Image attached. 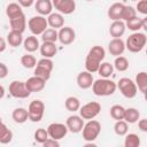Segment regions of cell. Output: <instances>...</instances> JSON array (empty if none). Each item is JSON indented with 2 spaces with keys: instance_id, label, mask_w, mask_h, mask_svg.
<instances>
[{
  "instance_id": "obj_49",
  "label": "cell",
  "mask_w": 147,
  "mask_h": 147,
  "mask_svg": "<svg viewBox=\"0 0 147 147\" xmlns=\"http://www.w3.org/2000/svg\"><path fill=\"white\" fill-rule=\"evenodd\" d=\"M83 147H98V145H95L94 142H86L85 145H83Z\"/></svg>"
},
{
  "instance_id": "obj_6",
  "label": "cell",
  "mask_w": 147,
  "mask_h": 147,
  "mask_svg": "<svg viewBox=\"0 0 147 147\" xmlns=\"http://www.w3.org/2000/svg\"><path fill=\"white\" fill-rule=\"evenodd\" d=\"M45 114V103L41 100H33L28 107V117L31 122H40Z\"/></svg>"
},
{
  "instance_id": "obj_8",
  "label": "cell",
  "mask_w": 147,
  "mask_h": 147,
  "mask_svg": "<svg viewBox=\"0 0 147 147\" xmlns=\"http://www.w3.org/2000/svg\"><path fill=\"white\" fill-rule=\"evenodd\" d=\"M79 116L83 119H94L101 111V105L96 101H91L85 103L84 106H80L79 108Z\"/></svg>"
},
{
  "instance_id": "obj_20",
  "label": "cell",
  "mask_w": 147,
  "mask_h": 147,
  "mask_svg": "<svg viewBox=\"0 0 147 147\" xmlns=\"http://www.w3.org/2000/svg\"><path fill=\"white\" fill-rule=\"evenodd\" d=\"M125 23L123 21H114L110 26H109V33L113 37V39L115 38H121L124 33H125Z\"/></svg>"
},
{
  "instance_id": "obj_11",
  "label": "cell",
  "mask_w": 147,
  "mask_h": 147,
  "mask_svg": "<svg viewBox=\"0 0 147 147\" xmlns=\"http://www.w3.org/2000/svg\"><path fill=\"white\" fill-rule=\"evenodd\" d=\"M53 8H55L59 14L69 15L76 10V2L74 0H53Z\"/></svg>"
},
{
  "instance_id": "obj_41",
  "label": "cell",
  "mask_w": 147,
  "mask_h": 147,
  "mask_svg": "<svg viewBox=\"0 0 147 147\" xmlns=\"http://www.w3.org/2000/svg\"><path fill=\"white\" fill-rule=\"evenodd\" d=\"M33 138L39 144H44L49 137H48V133H47V130L46 129H42V127H39L34 131L33 133Z\"/></svg>"
},
{
  "instance_id": "obj_3",
  "label": "cell",
  "mask_w": 147,
  "mask_h": 147,
  "mask_svg": "<svg viewBox=\"0 0 147 147\" xmlns=\"http://www.w3.org/2000/svg\"><path fill=\"white\" fill-rule=\"evenodd\" d=\"M125 42V48L131 53H139L144 49L147 42V37L144 32H133L131 33Z\"/></svg>"
},
{
  "instance_id": "obj_9",
  "label": "cell",
  "mask_w": 147,
  "mask_h": 147,
  "mask_svg": "<svg viewBox=\"0 0 147 147\" xmlns=\"http://www.w3.org/2000/svg\"><path fill=\"white\" fill-rule=\"evenodd\" d=\"M9 93L16 99H26L31 93L26 90L25 83L21 80H13L9 84Z\"/></svg>"
},
{
  "instance_id": "obj_25",
  "label": "cell",
  "mask_w": 147,
  "mask_h": 147,
  "mask_svg": "<svg viewBox=\"0 0 147 147\" xmlns=\"http://www.w3.org/2000/svg\"><path fill=\"white\" fill-rule=\"evenodd\" d=\"M23 46H24V49L30 54V53H33L37 49H39L40 44L36 36H29L23 40Z\"/></svg>"
},
{
  "instance_id": "obj_32",
  "label": "cell",
  "mask_w": 147,
  "mask_h": 147,
  "mask_svg": "<svg viewBox=\"0 0 147 147\" xmlns=\"http://www.w3.org/2000/svg\"><path fill=\"white\" fill-rule=\"evenodd\" d=\"M114 72V67L111 63L109 62H101L99 69H98V74L101 76V78H109Z\"/></svg>"
},
{
  "instance_id": "obj_38",
  "label": "cell",
  "mask_w": 147,
  "mask_h": 147,
  "mask_svg": "<svg viewBox=\"0 0 147 147\" xmlns=\"http://www.w3.org/2000/svg\"><path fill=\"white\" fill-rule=\"evenodd\" d=\"M114 131L117 136L119 137H123L125 134H127V131H129V124L126 122H124L123 119L122 121H116L115 124H114Z\"/></svg>"
},
{
  "instance_id": "obj_42",
  "label": "cell",
  "mask_w": 147,
  "mask_h": 147,
  "mask_svg": "<svg viewBox=\"0 0 147 147\" xmlns=\"http://www.w3.org/2000/svg\"><path fill=\"white\" fill-rule=\"evenodd\" d=\"M37 65L38 67H41V68H45V69H47L48 71H53V68H54V62L52 61V59H45V57H42V59H40L38 62H37Z\"/></svg>"
},
{
  "instance_id": "obj_5",
  "label": "cell",
  "mask_w": 147,
  "mask_h": 147,
  "mask_svg": "<svg viewBox=\"0 0 147 147\" xmlns=\"http://www.w3.org/2000/svg\"><path fill=\"white\" fill-rule=\"evenodd\" d=\"M116 87L119 90L122 95L126 99H133L138 93V90H137L134 82L127 77L119 78V80L116 83Z\"/></svg>"
},
{
  "instance_id": "obj_46",
  "label": "cell",
  "mask_w": 147,
  "mask_h": 147,
  "mask_svg": "<svg viewBox=\"0 0 147 147\" xmlns=\"http://www.w3.org/2000/svg\"><path fill=\"white\" fill-rule=\"evenodd\" d=\"M138 127L140 131L142 132H147V119L146 118H141L138 121Z\"/></svg>"
},
{
  "instance_id": "obj_31",
  "label": "cell",
  "mask_w": 147,
  "mask_h": 147,
  "mask_svg": "<svg viewBox=\"0 0 147 147\" xmlns=\"http://www.w3.org/2000/svg\"><path fill=\"white\" fill-rule=\"evenodd\" d=\"M64 107L70 113H75V111H78L79 108H80V101L78 98L76 96H68L64 101Z\"/></svg>"
},
{
  "instance_id": "obj_10",
  "label": "cell",
  "mask_w": 147,
  "mask_h": 147,
  "mask_svg": "<svg viewBox=\"0 0 147 147\" xmlns=\"http://www.w3.org/2000/svg\"><path fill=\"white\" fill-rule=\"evenodd\" d=\"M46 130H47L48 137L57 141L63 139L68 133V129L63 123H51Z\"/></svg>"
},
{
  "instance_id": "obj_33",
  "label": "cell",
  "mask_w": 147,
  "mask_h": 147,
  "mask_svg": "<svg viewBox=\"0 0 147 147\" xmlns=\"http://www.w3.org/2000/svg\"><path fill=\"white\" fill-rule=\"evenodd\" d=\"M113 67L117 71L124 72V71H126L129 69V60L125 56H117V57H115Z\"/></svg>"
},
{
  "instance_id": "obj_1",
  "label": "cell",
  "mask_w": 147,
  "mask_h": 147,
  "mask_svg": "<svg viewBox=\"0 0 147 147\" xmlns=\"http://www.w3.org/2000/svg\"><path fill=\"white\" fill-rule=\"evenodd\" d=\"M106 56V51L102 46H99V45H95L93 46L87 55H86V59H85V69L87 72L90 74H94V72H98V69L101 64V62L103 61Z\"/></svg>"
},
{
  "instance_id": "obj_39",
  "label": "cell",
  "mask_w": 147,
  "mask_h": 147,
  "mask_svg": "<svg viewBox=\"0 0 147 147\" xmlns=\"http://www.w3.org/2000/svg\"><path fill=\"white\" fill-rule=\"evenodd\" d=\"M51 74H52V72L48 71L47 69L41 68V67H38V65H36V68H34V70H33V76L40 78V79L44 80L45 83L51 78Z\"/></svg>"
},
{
  "instance_id": "obj_36",
  "label": "cell",
  "mask_w": 147,
  "mask_h": 147,
  "mask_svg": "<svg viewBox=\"0 0 147 147\" xmlns=\"http://www.w3.org/2000/svg\"><path fill=\"white\" fill-rule=\"evenodd\" d=\"M124 111L125 108L121 105H114L110 107V117L115 121H122L124 117Z\"/></svg>"
},
{
  "instance_id": "obj_30",
  "label": "cell",
  "mask_w": 147,
  "mask_h": 147,
  "mask_svg": "<svg viewBox=\"0 0 147 147\" xmlns=\"http://www.w3.org/2000/svg\"><path fill=\"white\" fill-rule=\"evenodd\" d=\"M137 90H139L142 94L146 93L147 90V74L145 71H140L136 76V82H134Z\"/></svg>"
},
{
  "instance_id": "obj_28",
  "label": "cell",
  "mask_w": 147,
  "mask_h": 147,
  "mask_svg": "<svg viewBox=\"0 0 147 147\" xmlns=\"http://www.w3.org/2000/svg\"><path fill=\"white\" fill-rule=\"evenodd\" d=\"M13 140V132L8 129V126L2 122L0 117V144L7 145Z\"/></svg>"
},
{
  "instance_id": "obj_7",
  "label": "cell",
  "mask_w": 147,
  "mask_h": 147,
  "mask_svg": "<svg viewBox=\"0 0 147 147\" xmlns=\"http://www.w3.org/2000/svg\"><path fill=\"white\" fill-rule=\"evenodd\" d=\"M28 28L31 31L32 36H41L44 33V31L48 28L47 18L44 16H40V15L32 16L28 21Z\"/></svg>"
},
{
  "instance_id": "obj_24",
  "label": "cell",
  "mask_w": 147,
  "mask_h": 147,
  "mask_svg": "<svg viewBox=\"0 0 147 147\" xmlns=\"http://www.w3.org/2000/svg\"><path fill=\"white\" fill-rule=\"evenodd\" d=\"M139 119H140V111L137 108H133V107L125 108L124 117H123L124 122H126L127 124H133V123H137Z\"/></svg>"
},
{
  "instance_id": "obj_23",
  "label": "cell",
  "mask_w": 147,
  "mask_h": 147,
  "mask_svg": "<svg viewBox=\"0 0 147 147\" xmlns=\"http://www.w3.org/2000/svg\"><path fill=\"white\" fill-rule=\"evenodd\" d=\"M9 24H10V28H11V31H16V32H20L23 34V32L25 31V28H26V18H25V15H21L16 18H13L9 21Z\"/></svg>"
},
{
  "instance_id": "obj_44",
  "label": "cell",
  "mask_w": 147,
  "mask_h": 147,
  "mask_svg": "<svg viewBox=\"0 0 147 147\" xmlns=\"http://www.w3.org/2000/svg\"><path fill=\"white\" fill-rule=\"evenodd\" d=\"M42 147H60V144L57 140H54V139H51L48 138L44 144H41Z\"/></svg>"
},
{
  "instance_id": "obj_29",
  "label": "cell",
  "mask_w": 147,
  "mask_h": 147,
  "mask_svg": "<svg viewBox=\"0 0 147 147\" xmlns=\"http://www.w3.org/2000/svg\"><path fill=\"white\" fill-rule=\"evenodd\" d=\"M23 34L16 31H11L8 32L7 34V44H9V46L11 47H18L21 44H23Z\"/></svg>"
},
{
  "instance_id": "obj_13",
  "label": "cell",
  "mask_w": 147,
  "mask_h": 147,
  "mask_svg": "<svg viewBox=\"0 0 147 147\" xmlns=\"http://www.w3.org/2000/svg\"><path fill=\"white\" fill-rule=\"evenodd\" d=\"M85 122L79 115H71L65 121V126L71 133H79L83 130Z\"/></svg>"
},
{
  "instance_id": "obj_43",
  "label": "cell",
  "mask_w": 147,
  "mask_h": 147,
  "mask_svg": "<svg viewBox=\"0 0 147 147\" xmlns=\"http://www.w3.org/2000/svg\"><path fill=\"white\" fill-rule=\"evenodd\" d=\"M136 11L138 10L140 14L146 15L147 14V0H140L136 6Z\"/></svg>"
},
{
  "instance_id": "obj_27",
  "label": "cell",
  "mask_w": 147,
  "mask_h": 147,
  "mask_svg": "<svg viewBox=\"0 0 147 147\" xmlns=\"http://www.w3.org/2000/svg\"><path fill=\"white\" fill-rule=\"evenodd\" d=\"M11 118L14 119L15 123L17 124H23L25 123L29 117H28V109L23 108V107H18V108H15L11 113Z\"/></svg>"
},
{
  "instance_id": "obj_21",
  "label": "cell",
  "mask_w": 147,
  "mask_h": 147,
  "mask_svg": "<svg viewBox=\"0 0 147 147\" xmlns=\"http://www.w3.org/2000/svg\"><path fill=\"white\" fill-rule=\"evenodd\" d=\"M40 54L45 59H52L57 53V47L54 42H42L39 47Z\"/></svg>"
},
{
  "instance_id": "obj_16",
  "label": "cell",
  "mask_w": 147,
  "mask_h": 147,
  "mask_svg": "<svg viewBox=\"0 0 147 147\" xmlns=\"http://www.w3.org/2000/svg\"><path fill=\"white\" fill-rule=\"evenodd\" d=\"M76 82H77V85L79 86V88L87 90V88L92 87L93 82H94V78H93V75L92 74H90V72H87L85 70V71H82V72H79L77 75Z\"/></svg>"
},
{
  "instance_id": "obj_34",
  "label": "cell",
  "mask_w": 147,
  "mask_h": 147,
  "mask_svg": "<svg viewBox=\"0 0 147 147\" xmlns=\"http://www.w3.org/2000/svg\"><path fill=\"white\" fill-rule=\"evenodd\" d=\"M140 138L136 133H129L125 134L124 139V147H140Z\"/></svg>"
},
{
  "instance_id": "obj_17",
  "label": "cell",
  "mask_w": 147,
  "mask_h": 147,
  "mask_svg": "<svg viewBox=\"0 0 147 147\" xmlns=\"http://www.w3.org/2000/svg\"><path fill=\"white\" fill-rule=\"evenodd\" d=\"M34 9L40 16H48L52 14L53 3L51 0H37L34 1Z\"/></svg>"
},
{
  "instance_id": "obj_22",
  "label": "cell",
  "mask_w": 147,
  "mask_h": 147,
  "mask_svg": "<svg viewBox=\"0 0 147 147\" xmlns=\"http://www.w3.org/2000/svg\"><path fill=\"white\" fill-rule=\"evenodd\" d=\"M47 24H48V26H51V29L60 30L61 28L64 26V18L59 13H52L47 17Z\"/></svg>"
},
{
  "instance_id": "obj_47",
  "label": "cell",
  "mask_w": 147,
  "mask_h": 147,
  "mask_svg": "<svg viewBox=\"0 0 147 147\" xmlns=\"http://www.w3.org/2000/svg\"><path fill=\"white\" fill-rule=\"evenodd\" d=\"M22 8H25V7H31L32 5H34V1L33 0H18L17 2Z\"/></svg>"
},
{
  "instance_id": "obj_26",
  "label": "cell",
  "mask_w": 147,
  "mask_h": 147,
  "mask_svg": "<svg viewBox=\"0 0 147 147\" xmlns=\"http://www.w3.org/2000/svg\"><path fill=\"white\" fill-rule=\"evenodd\" d=\"M23 14H24L23 9H22V7L17 2H10L6 7V15L9 18V21L13 20V18H16V17L23 15Z\"/></svg>"
},
{
  "instance_id": "obj_2",
  "label": "cell",
  "mask_w": 147,
  "mask_h": 147,
  "mask_svg": "<svg viewBox=\"0 0 147 147\" xmlns=\"http://www.w3.org/2000/svg\"><path fill=\"white\" fill-rule=\"evenodd\" d=\"M116 83L109 78H99L93 82L92 91L96 96H109L116 92Z\"/></svg>"
},
{
  "instance_id": "obj_40",
  "label": "cell",
  "mask_w": 147,
  "mask_h": 147,
  "mask_svg": "<svg viewBox=\"0 0 147 147\" xmlns=\"http://www.w3.org/2000/svg\"><path fill=\"white\" fill-rule=\"evenodd\" d=\"M136 16H137V11H136L134 7L125 5L124 8H123V11H122V18L121 20L123 22H126V21H129V20H131V18H133Z\"/></svg>"
},
{
  "instance_id": "obj_50",
  "label": "cell",
  "mask_w": 147,
  "mask_h": 147,
  "mask_svg": "<svg viewBox=\"0 0 147 147\" xmlns=\"http://www.w3.org/2000/svg\"><path fill=\"white\" fill-rule=\"evenodd\" d=\"M5 96V88L2 85H0V99H2Z\"/></svg>"
},
{
  "instance_id": "obj_48",
  "label": "cell",
  "mask_w": 147,
  "mask_h": 147,
  "mask_svg": "<svg viewBox=\"0 0 147 147\" xmlns=\"http://www.w3.org/2000/svg\"><path fill=\"white\" fill-rule=\"evenodd\" d=\"M6 48H7V41L2 37H0V53L5 52Z\"/></svg>"
},
{
  "instance_id": "obj_15",
  "label": "cell",
  "mask_w": 147,
  "mask_h": 147,
  "mask_svg": "<svg viewBox=\"0 0 147 147\" xmlns=\"http://www.w3.org/2000/svg\"><path fill=\"white\" fill-rule=\"evenodd\" d=\"M124 23H125V28H127L132 32H140L141 29L147 30V17L140 18V17L136 16Z\"/></svg>"
},
{
  "instance_id": "obj_4",
  "label": "cell",
  "mask_w": 147,
  "mask_h": 147,
  "mask_svg": "<svg viewBox=\"0 0 147 147\" xmlns=\"http://www.w3.org/2000/svg\"><path fill=\"white\" fill-rule=\"evenodd\" d=\"M83 139L86 142H93L101 132V124L95 119L87 121L83 126Z\"/></svg>"
},
{
  "instance_id": "obj_18",
  "label": "cell",
  "mask_w": 147,
  "mask_h": 147,
  "mask_svg": "<svg viewBox=\"0 0 147 147\" xmlns=\"http://www.w3.org/2000/svg\"><path fill=\"white\" fill-rule=\"evenodd\" d=\"M24 83H25L26 90H28L30 93L40 92V91H42V90L45 88V85H46V83H45L44 80H41L40 78L34 77V76L28 78V80H25Z\"/></svg>"
},
{
  "instance_id": "obj_45",
  "label": "cell",
  "mask_w": 147,
  "mask_h": 147,
  "mask_svg": "<svg viewBox=\"0 0 147 147\" xmlns=\"http://www.w3.org/2000/svg\"><path fill=\"white\" fill-rule=\"evenodd\" d=\"M7 75H8V67L3 62H0V79L6 78Z\"/></svg>"
},
{
  "instance_id": "obj_14",
  "label": "cell",
  "mask_w": 147,
  "mask_h": 147,
  "mask_svg": "<svg viewBox=\"0 0 147 147\" xmlns=\"http://www.w3.org/2000/svg\"><path fill=\"white\" fill-rule=\"evenodd\" d=\"M125 51V42L122 38H115L111 39L108 44V52L110 53V55L117 57V56H122V54Z\"/></svg>"
},
{
  "instance_id": "obj_35",
  "label": "cell",
  "mask_w": 147,
  "mask_h": 147,
  "mask_svg": "<svg viewBox=\"0 0 147 147\" xmlns=\"http://www.w3.org/2000/svg\"><path fill=\"white\" fill-rule=\"evenodd\" d=\"M41 40L42 42H56L57 41V31L51 28H47L44 33L41 34Z\"/></svg>"
},
{
  "instance_id": "obj_19",
  "label": "cell",
  "mask_w": 147,
  "mask_h": 147,
  "mask_svg": "<svg viewBox=\"0 0 147 147\" xmlns=\"http://www.w3.org/2000/svg\"><path fill=\"white\" fill-rule=\"evenodd\" d=\"M124 3L122 2H115L113 3L109 8H108V11H107V15L108 17L114 22V21H122V11H123V8H124Z\"/></svg>"
},
{
  "instance_id": "obj_12",
  "label": "cell",
  "mask_w": 147,
  "mask_h": 147,
  "mask_svg": "<svg viewBox=\"0 0 147 147\" xmlns=\"http://www.w3.org/2000/svg\"><path fill=\"white\" fill-rule=\"evenodd\" d=\"M75 39H76V32L70 26H63L57 31V40L64 46L72 44Z\"/></svg>"
},
{
  "instance_id": "obj_37",
  "label": "cell",
  "mask_w": 147,
  "mask_h": 147,
  "mask_svg": "<svg viewBox=\"0 0 147 147\" xmlns=\"http://www.w3.org/2000/svg\"><path fill=\"white\" fill-rule=\"evenodd\" d=\"M21 64L23 68L25 69H32V68H36L37 65V59L32 55V54H25L21 57Z\"/></svg>"
}]
</instances>
